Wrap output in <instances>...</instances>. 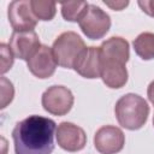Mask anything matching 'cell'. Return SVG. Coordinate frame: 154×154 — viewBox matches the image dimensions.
Segmentation results:
<instances>
[{"label":"cell","mask_w":154,"mask_h":154,"mask_svg":"<svg viewBox=\"0 0 154 154\" xmlns=\"http://www.w3.org/2000/svg\"><path fill=\"white\" fill-rule=\"evenodd\" d=\"M53 119L42 116H29L18 122L12 131L16 154H51L54 149Z\"/></svg>","instance_id":"obj_1"},{"label":"cell","mask_w":154,"mask_h":154,"mask_svg":"<svg viewBox=\"0 0 154 154\" xmlns=\"http://www.w3.org/2000/svg\"><path fill=\"white\" fill-rule=\"evenodd\" d=\"M114 114L119 125L123 128L128 130H138L148 119L149 106L142 96L129 93L116 102Z\"/></svg>","instance_id":"obj_2"},{"label":"cell","mask_w":154,"mask_h":154,"mask_svg":"<svg viewBox=\"0 0 154 154\" xmlns=\"http://www.w3.org/2000/svg\"><path fill=\"white\" fill-rule=\"evenodd\" d=\"M85 48L84 41L73 31H65L60 34L52 46L57 64L65 69H73L77 58Z\"/></svg>","instance_id":"obj_3"},{"label":"cell","mask_w":154,"mask_h":154,"mask_svg":"<svg viewBox=\"0 0 154 154\" xmlns=\"http://www.w3.org/2000/svg\"><path fill=\"white\" fill-rule=\"evenodd\" d=\"M78 24L82 32L88 38L100 40L108 32L111 28V18L102 8L91 4Z\"/></svg>","instance_id":"obj_4"},{"label":"cell","mask_w":154,"mask_h":154,"mask_svg":"<svg viewBox=\"0 0 154 154\" xmlns=\"http://www.w3.org/2000/svg\"><path fill=\"white\" fill-rule=\"evenodd\" d=\"M73 94L64 85H52L45 90L41 97V103L45 111L53 116H65L73 106Z\"/></svg>","instance_id":"obj_5"},{"label":"cell","mask_w":154,"mask_h":154,"mask_svg":"<svg viewBox=\"0 0 154 154\" xmlns=\"http://www.w3.org/2000/svg\"><path fill=\"white\" fill-rule=\"evenodd\" d=\"M124 144L125 135L114 125L101 126L94 135V147L100 154H117Z\"/></svg>","instance_id":"obj_6"},{"label":"cell","mask_w":154,"mask_h":154,"mask_svg":"<svg viewBox=\"0 0 154 154\" xmlns=\"http://www.w3.org/2000/svg\"><path fill=\"white\" fill-rule=\"evenodd\" d=\"M7 17L13 31H32L37 24L29 0L12 1L8 5Z\"/></svg>","instance_id":"obj_7"},{"label":"cell","mask_w":154,"mask_h":154,"mask_svg":"<svg viewBox=\"0 0 154 154\" xmlns=\"http://www.w3.org/2000/svg\"><path fill=\"white\" fill-rule=\"evenodd\" d=\"M55 138L58 146L66 152H79L87 144V135L84 130L70 122H63L58 125Z\"/></svg>","instance_id":"obj_8"},{"label":"cell","mask_w":154,"mask_h":154,"mask_svg":"<svg viewBox=\"0 0 154 154\" xmlns=\"http://www.w3.org/2000/svg\"><path fill=\"white\" fill-rule=\"evenodd\" d=\"M8 47L13 55L22 60H29L41 47L38 35L32 31H13Z\"/></svg>","instance_id":"obj_9"},{"label":"cell","mask_w":154,"mask_h":154,"mask_svg":"<svg viewBox=\"0 0 154 154\" xmlns=\"http://www.w3.org/2000/svg\"><path fill=\"white\" fill-rule=\"evenodd\" d=\"M57 65L58 64L52 48L46 45H41L38 51L28 60L29 71L35 77L41 79L49 78L55 72Z\"/></svg>","instance_id":"obj_10"},{"label":"cell","mask_w":154,"mask_h":154,"mask_svg":"<svg viewBox=\"0 0 154 154\" xmlns=\"http://www.w3.org/2000/svg\"><path fill=\"white\" fill-rule=\"evenodd\" d=\"M73 70L84 78H99L101 75L100 47H87L77 58Z\"/></svg>","instance_id":"obj_11"},{"label":"cell","mask_w":154,"mask_h":154,"mask_svg":"<svg viewBox=\"0 0 154 154\" xmlns=\"http://www.w3.org/2000/svg\"><path fill=\"white\" fill-rule=\"evenodd\" d=\"M126 64L116 59L101 57V75L102 82L112 89H119L128 82Z\"/></svg>","instance_id":"obj_12"},{"label":"cell","mask_w":154,"mask_h":154,"mask_svg":"<svg viewBox=\"0 0 154 154\" xmlns=\"http://www.w3.org/2000/svg\"><path fill=\"white\" fill-rule=\"evenodd\" d=\"M100 53L102 58H111L126 64L130 58L129 42L120 36H112L101 43Z\"/></svg>","instance_id":"obj_13"},{"label":"cell","mask_w":154,"mask_h":154,"mask_svg":"<svg viewBox=\"0 0 154 154\" xmlns=\"http://www.w3.org/2000/svg\"><path fill=\"white\" fill-rule=\"evenodd\" d=\"M135 53L143 60L154 59V34L141 32L132 42Z\"/></svg>","instance_id":"obj_14"},{"label":"cell","mask_w":154,"mask_h":154,"mask_svg":"<svg viewBox=\"0 0 154 154\" xmlns=\"http://www.w3.org/2000/svg\"><path fill=\"white\" fill-rule=\"evenodd\" d=\"M89 7L87 1H69L61 4V16L69 22H79Z\"/></svg>","instance_id":"obj_15"},{"label":"cell","mask_w":154,"mask_h":154,"mask_svg":"<svg viewBox=\"0 0 154 154\" xmlns=\"http://www.w3.org/2000/svg\"><path fill=\"white\" fill-rule=\"evenodd\" d=\"M30 5L32 13L40 20H52L57 13V5L53 1L30 0Z\"/></svg>","instance_id":"obj_16"},{"label":"cell","mask_w":154,"mask_h":154,"mask_svg":"<svg viewBox=\"0 0 154 154\" xmlns=\"http://www.w3.org/2000/svg\"><path fill=\"white\" fill-rule=\"evenodd\" d=\"M13 94H14V89L12 83L2 77L1 78V108H5L13 99Z\"/></svg>","instance_id":"obj_17"},{"label":"cell","mask_w":154,"mask_h":154,"mask_svg":"<svg viewBox=\"0 0 154 154\" xmlns=\"http://www.w3.org/2000/svg\"><path fill=\"white\" fill-rule=\"evenodd\" d=\"M0 49H1V73H5L13 65V59L14 58H13L11 48L7 47V45L1 43Z\"/></svg>","instance_id":"obj_18"},{"label":"cell","mask_w":154,"mask_h":154,"mask_svg":"<svg viewBox=\"0 0 154 154\" xmlns=\"http://www.w3.org/2000/svg\"><path fill=\"white\" fill-rule=\"evenodd\" d=\"M138 6L144 13L150 17H154V0H140Z\"/></svg>","instance_id":"obj_19"},{"label":"cell","mask_w":154,"mask_h":154,"mask_svg":"<svg viewBox=\"0 0 154 154\" xmlns=\"http://www.w3.org/2000/svg\"><path fill=\"white\" fill-rule=\"evenodd\" d=\"M105 4L107 6H109L113 10H117V11H120L123 10L125 6L129 5V1H116V2H109V1H105Z\"/></svg>","instance_id":"obj_20"},{"label":"cell","mask_w":154,"mask_h":154,"mask_svg":"<svg viewBox=\"0 0 154 154\" xmlns=\"http://www.w3.org/2000/svg\"><path fill=\"white\" fill-rule=\"evenodd\" d=\"M147 95H148L149 101H150V102L154 105V81L149 83L148 89H147Z\"/></svg>","instance_id":"obj_21"},{"label":"cell","mask_w":154,"mask_h":154,"mask_svg":"<svg viewBox=\"0 0 154 154\" xmlns=\"http://www.w3.org/2000/svg\"><path fill=\"white\" fill-rule=\"evenodd\" d=\"M153 125H154V117H153Z\"/></svg>","instance_id":"obj_22"}]
</instances>
